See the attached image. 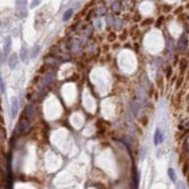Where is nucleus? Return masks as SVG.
Returning a JSON list of instances; mask_svg holds the SVG:
<instances>
[{"mask_svg":"<svg viewBox=\"0 0 189 189\" xmlns=\"http://www.w3.org/2000/svg\"><path fill=\"white\" fill-rule=\"evenodd\" d=\"M72 15H73V9H72V8L67 9V10L64 13V15H63V21H69V20L72 17Z\"/></svg>","mask_w":189,"mask_h":189,"instance_id":"9b49d317","label":"nucleus"},{"mask_svg":"<svg viewBox=\"0 0 189 189\" xmlns=\"http://www.w3.org/2000/svg\"><path fill=\"white\" fill-rule=\"evenodd\" d=\"M15 9H16V14L20 16V17H23L27 15V1L26 0H16V6H15Z\"/></svg>","mask_w":189,"mask_h":189,"instance_id":"f03ea898","label":"nucleus"},{"mask_svg":"<svg viewBox=\"0 0 189 189\" xmlns=\"http://www.w3.org/2000/svg\"><path fill=\"white\" fill-rule=\"evenodd\" d=\"M175 188H176V189H187V187H186L185 182H182V181H179V182H176V186H175Z\"/></svg>","mask_w":189,"mask_h":189,"instance_id":"2eb2a0df","label":"nucleus"},{"mask_svg":"<svg viewBox=\"0 0 189 189\" xmlns=\"http://www.w3.org/2000/svg\"><path fill=\"white\" fill-rule=\"evenodd\" d=\"M40 2H41V0H33V1H31V5H30V7H31V8H34V7L38 6V5H40Z\"/></svg>","mask_w":189,"mask_h":189,"instance_id":"a211bd4d","label":"nucleus"},{"mask_svg":"<svg viewBox=\"0 0 189 189\" xmlns=\"http://www.w3.org/2000/svg\"><path fill=\"white\" fill-rule=\"evenodd\" d=\"M55 78H56V73L55 72H48V73H45L44 76H43V78H42V81H41V86L44 88V87H48L50 84H52V81L55 80Z\"/></svg>","mask_w":189,"mask_h":189,"instance_id":"7ed1b4c3","label":"nucleus"},{"mask_svg":"<svg viewBox=\"0 0 189 189\" xmlns=\"http://www.w3.org/2000/svg\"><path fill=\"white\" fill-rule=\"evenodd\" d=\"M0 26H1V22H0Z\"/></svg>","mask_w":189,"mask_h":189,"instance_id":"5701e85b","label":"nucleus"},{"mask_svg":"<svg viewBox=\"0 0 189 189\" xmlns=\"http://www.w3.org/2000/svg\"><path fill=\"white\" fill-rule=\"evenodd\" d=\"M2 138H3V132H2V130L0 129V140H1Z\"/></svg>","mask_w":189,"mask_h":189,"instance_id":"412c9836","label":"nucleus"},{"mask_svg":"<svg viewBox=\"0 0 189 189\" xmlns=\"http://www.w3.org/2000/svg\"><path fill=\"white\" fill-rule=\"evenodd\" d=\"M0 91H1L2 93L6 92V86H5V83H3V80H2L1 77H0Z\"/></svg>","mask_w":189,"mask_h":189,"instance_id":"dca6fc26","label":"nucleus"},{"mask_svg":"<svg viewBox=\"0 0 189 189\" xmlns=\"http://www.w3.org/2000/svg\"><path fill=\"white\" fill-rule=\"evenodd\" d=\"M187 45H188V40H187V37H181L180 38V41H179V48L182 50V51H185L186 50V48H187Z\"/></svg>","mask_w":189,"mask_h":189,"instance_id":"1a4fd4ad","label":"nucleus"},{"mask_svg":"<svg viewBox=\"0 0 189 189\" xmlns=\"http://www.w3.org/2000/svg\"><path fill=\"white\" fill-rule=\"evenodd\" d=\"M163 142H164V135H163V132H161L160 129H157L156 132H154L153 143H154V145H159V144H161Z\"/></svg>","mask_w":189,"mask_h":189,"instance_id":"423d86ee","label":"nucleus"},{"mask_svg":"<svg viewBox=\"0 0 189 189\" xmlns=\"http://www.w3.org/2000/svg\"><path fill=\"white\" fill-rule=\"evenodd\" d=\"M167 173H168V176H170V179H171V181H173V182H175V181H176V174H175V171H174L173 168H168V171H167Z\"/></svg>","mask_w":189,"mask_h":189,"instance_id":"ddd939ff","label":"nucleus"},{"mask_svg":"<svg viewBox=\"0 0 189 189\" xmlns=\"http://www.w3.org/2000/svg\"><path fill=\"white\" fill-rule=\"evenodd\" d=\"M17 63H19V57H17V55H16V54H12V55L9 56V58H8V65H9V67H10V69H15L16 65H17Z\"/></svg>","mask_w":189,"mask_h":189,"instance_id":"0eeeda50","label":"nucleus"},{"mask_svg":"<svg viewBox=\"0 0 189 189\" xmlns=\"http://www.w3.org/2000/svg\"><path fill=\"white\" fill-rule=\"evenodd\" d=\"M111 9H113L114 13H118L120 9H121V3H120L118 1H115V2L111 5Z\"/></svg>","mask_w":189,"mask_h":189,"instance_id":"4468645a","label":"nucleus"},{"mask_svg":"<svg viewBox=\"0 0 189 189\" xmlns=\"http://www.w3.org/2000/svg\"><path fill=\"white\" fill-rule=\"evenodd\" d=\"M0 163H1V159H0Z\"/></svg>","mask_w":189,"mask_h":189,"instance_id":"4be33fe9","label":"nucleus"},{"mask_svg":"<svg viewBox=\"0 0 189 189\" xmlns=\"http://www.w3.org/2000/svg\"><path fill=\"white\" fill-rule=\"evenodd\" d=\"M19 111V101L16 97H12L10 100V116L12 118H15Z\"/></svg>","mask_w":189,"mask_h":189,"instance_id":"39448f33","label":"nucleus"},{"mask_svg":"<svg viewBox=\"0 0 189 189\" xmlns=\"http://www.w3.org/2000/svg\"><path fill=\"white\" fill-rule=\"evenodd\" d=\"M20 57H21V60H22V62H27V60H28V50H27L26 47H23V48L21 49Z\"/></svg>","mask_w":189,"mask_h":189,"instance_id":"9d476101","label":"nucleus"},{"mask_svg":"<svg viewBox=\"0 0 189 189\" xmlns=\"http://www.w3.org/2000/svg\"><path fill=\"white\" fill-rule=\"evenodd\" d=\"M40 50H41V48H40V45H35L33 49H31V52H30V58H35L37 55H38V52H40Z\"/></svg>","mask_w":189,"mask_h":189,"instance_id":"f8f14e48","label":"nucleus"},{"mask_svg":"<svg viewBox=\"0 0 189 189\" xmlns=\"http://www.w3.org/2000/svg\"><path fill=\"white\" fill-rule=\"evenodd\" d=\"M35 115H36L35 106H34V104H28V106L26 107V109H24L23 116H24L26 118H28V120H33V118L35 117Z\"/></svg>","mask_w":189,"mask_h":189,"instance_id":"20e7f679","label":"nucleus"},{"mask_svg":"<svg viewBox=\"0 0 189 189\" xmlns=\"http://www.w3.org/2000/svg\"><path fill=\"white\" fill-rule=\"evenodd\" d=\"M30 120H28V118H26L24 116L20 120V122H19V124H17V131L21 133V135H24V133H27L29 130H30Z\"/></svg>","mask_w":189,"mask_h":189,"instance_id":"f257e3e1","label":"nucleus"},{"mask_svg":"<svg viewBox=\"0 0 189 189\" xmlns=\"http://www.w3.org/2000/svg\"><path fill=\"white\" fill-rule=\"evenodd\" d=\"M115 27H116L117 29H120V28L122 27V21H121V20H116V21H115Z\"/></svg>","mask_w":189,"mask_h":189,"instance_id":"6ab92c4d","label":"nucleus"},{"mask_svg":"<svg viewBox=\"0 0 189 189\" xmlns=\"http://www.w3.org/2000/svg\"><path fill=\"white\" fill-rule=\"evenodd\" d=\"M106 14V7H100L97 9V15H104Z\"/></svg>","mask_w":189,"mask_h":189,"instance_id":"f3484780","label":"nucleus"},{"mask_svg":"<svg viewBox=\"0 0 189 189\" xmlns=\"http://www.w3.org/2000/svg\"><path fill=\"white\" fill-rule=\"evenodd\" d=\"M10 49H12V37L7 36L5 40V44H3V52L7 55V54H9Z\"/></svg>","mask_w":189,"mask_h":189,"instance_id":"6e6552de","label":"nucleus"},{"mask_svg":"<svg viewBox=\"0 0 189 189\" xmlns=\"http://www.w3.org/2000/svg\"><path fill=\"white\" fill-rule=\"evenodd\" d=\"M107 21H108V23H109V24H111V23H113V17L109 15V16L107 17Z\"/></svg>","mask_w":189,"mask_h":189,"instance_id":"aec40b11","label":"nucleus"}]
</instances>
